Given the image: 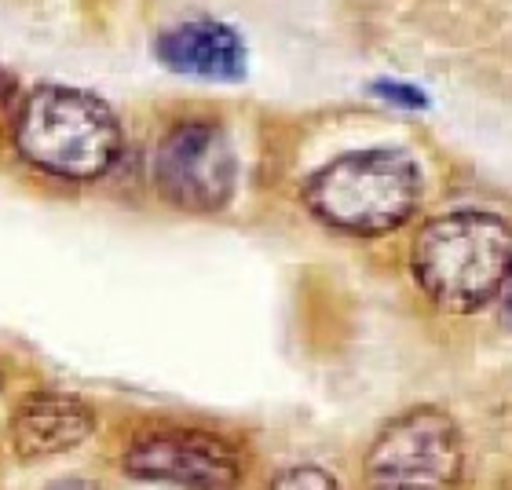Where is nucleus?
<instances>
[{"instance_id": "f03ea898", "label": "nucleus", "mask_w": 512, "mask_h": 490, "mask_svg": "<svg viewBox=\"0 0 512 490\" xmlns=\"http://www.w3.org/2000/svg\"><path fill=\"white\" fill-rule=\"evenodd\" d=\"M15 147L33 169L59 180H99L121 158V121L99 96L41 85L15 114Z\"/></svg>"}, {"instance_id": "39448f33", "label": "nucleus", "mask_w": 512, "mask_h": 490, "mask_svg": "<svg viewBox=\"0 0 512 490\" xmlns=\"http://www.w3.org/2000/svg\"><path fill=\"white\" fill-rule=\"evenodd\" d=\"M238 183V158L216 121L191 118L172 125L154 150V187L183 213H220Z\"/></svg>"}, {"instance_id": "9d476101", "label": "nucleus", "mask_w": 512, "mask_h": 490, "mask_svg": "<svg viewBox=\"0 0 512 490\" xmlns=\"http://www.w3.org/2000/svg\"><path fill=\"white\" fill-rule=\"evenodd\" d=\"M377 92H381V96H395L392 103H403V107H421V103H425V96H421V92H414V88H403V85H377Z\"/></svg>"}, {"instance_id": "9b49d317", "label": "nucleus", "mask_w": 512, "mask_h": 490, "mask_svg": "<svg viewBox=\"0 0 512 490\" xmlns=\"http://www.w3.org/2000/svg\"><path fill=\"white\" fill-rule=\"evenodd\" d=\"M48 490H99L96 483H88V480H59V483H52Z\"/></svg>"}, {"instance_id": "423d86ee", "label": "nucleus", "mask_w": 512, "mask_h": 490, "mask_svg": "<svg viewBox=\"0 0 512 490\" xmlns=\"http://www.w3.org/2000/svg\"><path fill=\"white\" fill-rule=\"evenodd\" d=\"M125 472L183 490H238L242 454L231 439L187 425L143 428L125 450Z\"/></svg>"}, {"instance_id": "0eeeda50", "label": "nucleus", "mask_w": 512, "mask_h": 490, "mask_svg": "<svg viewBox=\"0 0 512 490\" xmlns=\"http://www.w3.org/2000/svg\"><path fill=\"white\" fill-rule=\"evenodd\" d=\"M96 432L92 406L81 403L77 395L37 392L26 395L8 421V436L15 454L26 461H44L55 454L81 447Z\"/></svg>"}, {"instance_id": "7ed1b4c3", "label": "nucleus", "mask_w": 512, "mask_h": 490, "mask_svg": "<svg viewBox=\"0 0 512 490\" xmlns=\"http://www.w3.org/2000/svg\"><path fill=\"white\" fill-rule=\"evenodd\" d=\"M421 169L403 150H352L326 161L304 183V205L315 220L344 235H388L421 205Z\"/></svg>"}, {"instance_id": "f257e3e1", "label": "nucleus", "mask_w": 512, "mask_h": 490, "mask_svg": "<svg viewBox=\"0 0 512 490\" xmlns=\"http://www.w3.org/2000/svg\"><path fill=\"white\" fill-rule=\"evenodd\" d=\"M512 275V227L502 216L461 209L436 216L414 242V278L443 311H480Z\"/></svg>"}, {"instance_id": "20e7f679", "label": "nucleus", "mask_w": 512, "mask_h": 490, "mask_svg": "<svg viewBox=\"0 0 512 490\" xmlns=\"http://www.w3.org/2000/svg\"><path fill=\"white\" fill-rule=\"evenodd\" d=\"M465 447L454 417L439 406H417L381 428L366 454L374 490H450L461 480Z\"/></svg>"}, {"instance_id": "6e6552de", "label": "nucleus", "mask_w": 512, "mask_h": 490, "mask_svg": "<svg viewBox=\"0 0 512 490\" xmlns=\"http://www.w3.org/2000/svg\"><path fill=\"white\" fill-rule=\"evenodd\" d=\"M158 59L172 74L205 81H242L249 66L246 41L227 22L187 19L158 37Z\"/></svg>"}, {"instance_id": "f8f14e48", "label": "nucleus", "mask_w": 512, "mask_h": 490, "mask_svg": "<svg viewBox=\"0 0 512 490\" xmlns=\"http://www.w3.org/2000/svg\"><path fill=\"white\" fill-rule=\"evenodd\" d=\"M505 322L512 326V275H509V286H505Z\"/></svg>"}, {"instance_id": "1a4fd4ad", "label": "nucleus", "mask_w": 512, "mask_h": 490, "mask_svg": "<svg viewBox=\"0 0 512 490\" xmlns=\"http://www.w3.org/2000/svg\"><path fill=\"white\" fill-rule=\"evenodd\" d=\"M271 490H341L326 469H315V465H293V469L278 472L271 480Z\"/></svg>"}]
</instances>
